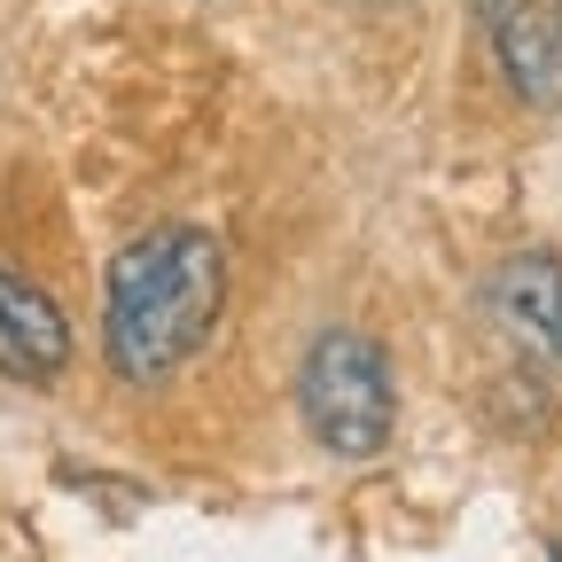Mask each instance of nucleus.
Listing matches in <instances>:
<instances>
[{
	"mask_svg": "<svg viewBox=\"0 0 562 562\" xmlns=\"http://www.w3.org/2000/svg\"><path fill=\"white\" fill-rule=\"evenodd\" d=\"M70 351H79V344H70L63 305L40 290V281H24L16 266H0V375L47 391L70 368Z\"/></svg>",
	"mask_w": 562,
	"mask_h": 562,
	"instance_id": "nucleus-4",
	"label": "nucleus"
},
{
	"mask_svg": "<svg viewBox=\"0 0 562 562\" xmlns=\"http://www.w3.org/2000/svg\"><path fill=\"white\" fill-rule=\"evenodd\" d=\"M484 55L524 110L562 117V0H469Z\"/></svg>",
	"mask_w": 562,
	"mask_h": 562,
	"instance_id": "nucleus-3",
	"label": "nucleus"
},
{
	"mask_svg": "<svg viewBox=\"0 0 562 562\" xmlns=\"http://www.w3.org/2000/svg\"><path fill=\"white\" fill-rule=\"evenodd\" d=\"M297 414L321 453L336 461H375L398 430V391L383 344L360 328H321L297 360Z\"/></svg>",
	"mask_w": 562,
	"mask_h": 562,
	"instance_id": "nucleus-2",
	"label": "nucleus"
},
{
	"mask_svg": "<svg viewBox=\"0 0 562 562\" xmlns=\"http://www.w3.org/2000/svg\"><path fill=\"white\" fill-rule=\"evenodd\" d=\"M484 297H492L501 328L524 351H539V360L562 368V258L554 250H508L501 266H492Z\"/></svg>",
	"mask_w": 562,
	"mask_h": 562,
	"instance_id": "nucleus-5",
	"label": "nucleus"
},
{
	"mask_svg": "<svg viewBox=\"0 0 562 562\" xmlns=\"http://www.w3.org/2000/svg\"><path fill=\"white\" fill-rule=\"evenodd\" d=\"M220 313H227V243L195 220H157L102 273V360L117 383L149 391L211 344Z\"/></svg>",
	"mask_w": 562,
	"mask_h": 562,
	"instance_id": "nucleus-1",
	"label": "nucleus"
}]
</instances>
